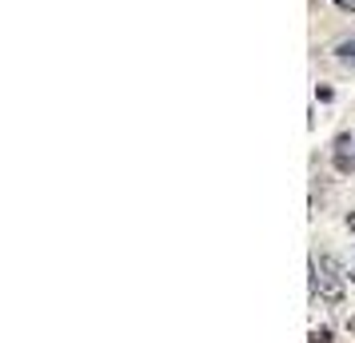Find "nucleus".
<instances>
[{
	"label": "nucleus",
	"instance_id": "obj_1",
	"mask_svg": "<svg viewBox=\"0 0 355 343\" xmlns=\"http://www.w3.org/2000/svg\"><path fill=\"white\" fill-rule=\"evenodd\" d=\"M311 295H320L327 304H343L347 279H343V267L331 256H315L311 260Z\"/></svg>",
	"mask_w": 355,
	"mask_h": 343
},
{
	"label": "nucleus",
	"instance_id": "obj_2",
	"mask_svg": "<svg viewBox=\"0 0 355 343\" xmlns=\"http://www.w3.org/2000/svg\"><path fill=\"white\" fill-rule=\"evenodd\" d=\"M336 168L343 172V176H352V172H355V156L347 152V136H339V148H336Z\"/></svg>",
	"mask_w": 355,
	"mask_h": 343
},
{
	"label": "nucleus",
	"instance_id": "obj_3",
	"mask_svg": "<svg viewBox=\"0 0 355 343\" xmlns=\"http://www.w3.org/2000/svg\"><path fill=\"white\" fill-rule=\"evenodd\" d=\"M336 56L343 60V64H355V36H352V40H339V44H336Z\"/></svg>",
	"mask_w": 355,
	"mask_h": 343
},
{
	"label": "nucleus",
	"instance_id": "obj_4",
	"mask_svg": "<svg viewBox=\"0 0 355 343\" xmlns=\"http://www.w3.org/2000/svg\"><path fill=\"white\" fill-rule=\"evenodd\" d=\"M307 343H331V331H327V327H315V331L307 335Z\"/></svg>",
	"mask_w": 355,
	"mask_h": 343
},
{
	"label": "nucleus",
	"instance_id": "obj_5",
	"mask_svg": "<svg viewBox=\"0 0 355 343\" xmlns=\"http://www.w3.org/2000/svg\"><path fill=\"white\" fill-rule=\"evenodd\" d=\"M336 8H343V12H355V0H331Z\"/></svg>",
	"mask_w": 355,
	"mask_h": 343
},
{
	"label": "nucleus",
	"instance_id": "obj_6",
	"mask_svg": "<svg viewBox=\"0 0 355 343\" xmlns=\"http://www.w3.org/2000/svg\"><path fill=\"white\" fill-rule=\"evenodd\" d=\"M347 231H352V236H355V212L347 216Z\"/></svg>",
	"mask_w": 355,
	"mask_h": 343
},
{
	"label": "nucleus",
	"instance_id": "obj_7",
	"mask_svg": "<svg viewBox=\"0 0 355 343\" xmlns=\"http://www.w3.org/2000/svg\"><path fill=\"white\" fill-rule=\"evenodd\" d=\"M347 327H352V331H355V315H352V319H347Z\"/></svg>",
	"mask_w": 355,
	"mask_h": 343
}]
</instances>
